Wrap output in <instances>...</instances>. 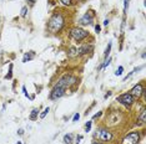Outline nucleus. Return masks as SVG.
<instances>
[{
    "mask_svg": "<svg viewBox=\"0 0 146 144\" xmlns=\"http://www.w3.org/2000/svg\"><path fill=\"white\" fill-rule=\"evenodd\" d=\"M91 124H93V122H88V123L85 124V132H90V129H91Z\"/></svg>",
    "mask_w": 146,
    "mask_h": 144,
    "instance_id": "obj_20",
    "label": "nucleus"
},
{
    "mask_svg": "<svg viewBox=\"0 0 146 144\" xmlns=\"http://www.w3.org/2000/svg\"><path fill=\"white\" fill-rule=\"evenodd\" d=\"M38 116H39V109H38V108H34V109L31 111V113H30L29 118H30L31 120H35V119L38 118Z\"/></svg>",
    "mask_w": 146,
    "mask_h": 144,
    "instance_id": "obj_14",
    "label": "nucleus"
},
{
    "mask_svg": "<svg viewBox=\"0 0 146 144\" xmlns=\"http://www.w3.org/2000/svg\"><path fill=\"white\" fill-rule=\"evenodd\" d=\"M101 114H102L101 112H99V113H96V114H94V119H95V118H99V117H100Z\"/></svg>",
    "mask_w": 146,
    "mask_h": 144,
    "instance_id": "obj_28",
    "label": "nucleus"
},
{
    "mask_svg": "<svg viewBox=\"0 0 146 144\" xmlns=\"http://www.w3.org/2000/svg\"><path fill=\"white\" fill-rule=\"evenodd\" d=\"M76 81H78L76 77L71 76V75H65V76H62V77L59 80V82L56 83V86L62 87V88H67V87H70V86H72V85H75Z\"/></svg>",
    "mask_w": 146,
    "mask_h": 144,
    "instance_id": "obj_3",
    "label": "nucleus"
},
{
    "mask_svg": "<svg viewBox=\"0 0 146 144\" xmlns=\"http://www.w3.org/2000/svg\"><path fill=\"white\" fill-rule=\"evenodd\" d=\"M127 6H129V0H124V11H125V14H126Z\"/></svg>",
    "mask_w": 146,
    "mask_h": 144,
    "instance_id": "obj_24",
    "label": "nucleus"
},
{
    "mask_svg": "<svg viewBox=\"0 0 146 144\" xmlns=\"http://www.w3.org/2000/svg\"><path fill=\"white\" fill-rule=\"evenodd\" d=\"M28 13H29L28 8H26V6H23V9H21V16H23V18H26V16H28Z\"/></svg>",
    "mask_w": 146,
    "mask_h": 144,
    "instance_id": "obj_18",
    "label": "nucleus"
},
{
    "mask_svg": "<svg viewBox=\"0 0 146 144\" xmlns=\"http://www.w3.org/2000/svg\"><path fill=\"white\" fill-rule=\"evenodd\" d=\"M67 55H69V57H75V56H78V48H76V47H70Z\"/></svg>",
    "mask_w": 146,
    "mask_h": 144,
    "instance_id": "obj_15",
    "label": "nucleus"
},
{
    "mask_svg": "<svg viewBox=\"0 0 146 144\" xmlns=\"http://www.w3.org/2000/svg\"><path fill=\"white\" fill-rule=\"evenodd\" d=\"M111 96V92H107L106 95H105V98H107V97H110Z\"/></svg>",
    "mask_w": 146,
    "mask_h": 144,
    "instance_id": "obj_31",
    "label": "nucleus"
},
{
    "mask_svg": "<svg viewBox=\"0 0 146 144\" xmlns=\"http://www.w3.org/2000/svg\"><path fill=\"white\" fill-rule=\"evenodd\" d=\"M29 1H30L31 4H34V3H35V0H29Z\"/></svg>",
    "mask_w": 146,
    "mask_h": 144,
    "instance_id": "obj_33",
    "label": "nucleus"
},
{
    "mask_svg": "<svg viewBox=\"0 0 146 144\" xmlns=\"http://www.w3.org/2000/svg\"><path fill=\"white\" fill-rule=\"evenodd\" d=\"M34 57H35V52H34V51H30V52H28V53H25V55H24L23 62H28V61L33 60Z\"/></svg>",
    "mask_w": 146,
    "mask_h": 144,
    "instance_id": "obj_12",
    "label": "nucleus"
},
{
    "mask_svg": "<svg viewBox=\"0 0 146 144\" xmlns=\"http://www.w3.org/2000/svg\"><path fill=\"white\" fill-rule=\"evenodd\" d=\"M72 139H74V134L67 133V134H65V135H64L62 142H64L65 144H71V143H72Z\"/></svg>",
    "mask_w": 146,
    "mask_h": 144,
    "instance_id": "obj_11",
    "label": "nucleus"
},
{
    "mask_svg": "<svg viewBox=\"0 0 146 144\" xmlns=\"http://www.w3.org/2000/svg\"><path fill=\"white\" fill-rule=\"evenodd\" d=\"M93 50H94V46H93V45H83L81 47H79V50H78V55L83 56V55H86V53L91 52Z\"/></svg>",
    "mask_w": 146,
    "mask_h": 144,
    "instance_id": "obj_10",
    "label": "nucleus"
},
{
    "mask_svg": "<svg viewBox=\"0 0 146 144\" xmlns=\"http://www.w3.org/2000/svg\"><path fill=\"white\" fill-rule=\"evenodd\" d=\"M60 3H61L62 5L69 6V5H71V0H60Z\"/></svg>",
    "mask_w": 146,
    "mask_h": 144,
    "instance_id": "obj_21",
    "label": "nucleus"
},
{
    "mask_svg": "<svg viewBox=\"0 0 146 144\" xmlns=\"http://www.w3.org/2000/svg\"><path fill=\"white\" fill-rule=\"evenodd\" d=\"M11 71H13V65H10V66H9V73L5 76V78H11V75H13V73H11Z\"/></svg>",
    "mask_w": 146,
    "mask_h": 144,
    "instance_id": "obj_22",
    "label": "nucleus"
},
{
    "mask_svg": "<svg viewBox=\"0 0 146 144\" xmlns=\"http://www.w3.org/2000/svg\"><path fill=\"white\" fill-rule=\"evenodd\" d=\"M100 30H101V26H100L99 24H97V25H95V32H96V34H99V32H100Z\"/></svg>",
    "mask_w": 146,
    "mask_h": 144,
    "instance_id": "obj_26",
    "label": "nucleus"
},
{
    "mask_svg": "<svg viewBox=\"0 0 146 144\" xmlns=\"http://www.w3.org/2000/svg\"><path fill=\"white\" fill-rule=\"evenodd\" d=\"M64 23H65V20H64L61 14H54L50 18V20H49L48 29H49L50 32H57V31H60L62 29Z\"/></svg>",
    "mask_w": 146,
    "mask_h": 144,
    "instance_id": "obj_1",
    "label": "nucleus"
},
{
    "mask_svg": "<svg viewBox=\"0 0 146 144\" xmlns=\"http://www.w3.org/2000/svg\"><path fill=\"white\" fill-rule=\"evenodd\" d=\"M79 119H80V114L76 113V114L74 116V118H72V122H76V120H79Z\"/></svg>",
    "mask_w": 146,
    "mask_h": 144,
    "instance_id": "obj_25",
    "label": "nucleus"
},
{
    "mask_svg": "<svg viewBox=\"0 0 146 144\" xmlns=\"http://www.w3.org/2000/svg\"><path fill=\"white\" fill-rule=\"evenodd\" d=\"M111 46H112V44H111V42H109V45H107V47H106V50H105V58H107V56L110 55V51H111Z\"/></svg>",
    "mask_w": 146,
    "mask_h": 144,
    "instance_id": "obj_16",
    "label": "nucleus"
},
{
    "mask_svg": "<svg viewBox=\"0 0 146 144\" xmlns=\"http://www.w3.org/2000/svg\"><path fill=\"white\" fill-rule=\"evenodd\" d=\"M116 101H117L119 103H121L122 106H125V107H130L131 104H134L135 98L131 96V93H130V92H127V93H122V95H120V96L116 98Z\"/></svg>",
    "mask_w": 146,
    "mask_h": 144,
    "instance_id": "obj_4",
    "label": "nucleus"
},
{
    "mask_svg": "<svg viewBox=\"0 0 146 144\" xmlns=\"http://www.w3.org/2000/svg\"><path fill=\"white\" fill-rule=\"evenodd\" d=\"M18 134H19V135H23V134H24V129H19V130H18Z\"/></svg>",
    "mask_w": 146,
    "mask_h": 144,
    "instance_id": "obj_29",
    "label": "nucleus"
},
{
    "mask_svg": "<svg viewBox=\"0 0 146 144\" xmlns=\"http://www.w3.org/2000/svg\"><path fill=\"white\" fill-rule=\"evenodd\" d=\"M130 93H131V96H132L134 98H140V97L145 93V90H144L142 83H137L136 86H134V88L130 91Z\"/></svg>",
    "mask_w": 146,
    "mask_h": 144,
    "instance_id": "obj_8",
    "label": "nucleus"
},
{
    "mask_svg": "<svg viewBox=\"0 0 146 144\" xmlns=\"http://www.w3.org/2000/svg\"><path fill=\"white\" fill-rule=\"evenodd\" d=\"M81 139H83V135H78V137H76V142H75V143H76V144H80V140H81Z\"/></svg>",
    "mask_w": 146,
    "mask_h": 144,
    "instance_id": "obj_27",
    "label": "nucleus"
},
{
    "mask_svg": "<svg viewBox=\"0 0 146 144\" xmlns=\"http://www.w3.org/2000/svg\"><path fill=\"white\" fill-rule=\"evenodd\" d=\"M95 137H97V139H100L101 142H110L112 139L111 132H109L106 128H99L95 133Z\"/></svg>",
    "mask_w": 146,
    "mask_h": 144,
    "instance_id": "obj_6",
    "label": "nucleus"
},
{
    "mask_svg": "<svg viewBox=\"0 0 146 144\" xmlns=\"http://www.w3.org/2000/svg\"><path fill=\"white\" fill-rule=\"evenodd\" d=\"M137 120H139L141 124H144V123L146 122V109H145V108L141 111V113H140V116H139Z\"/></svg>",
    "mask_w": 146,
    "mask_h": 144,
    "instance_id": "obj_13",
    "label": "nucleus"
},
{
    "mask_svg": "<svg viewBox=\"0 0 146 144\" xmlns=\"http://www.w3.org/2000/svg\"><path fill=\"white\" fill-rule=\"evenodd\" d=\"M122 71H124V67L120 66V67L117 68V71L115 72V76H121V75H122Z\"/></svg>",
    "mask_w": 146,
    "mask_h": 144,
    "instance_id": "obj_19",
    "label": "nucleus"
},
{
    "mask_svg": "<svg viewBox=\"0 0 146 144\" xmlns=\"http://www.w3.org/2000/svg\"><path fill=\"white\" fill-rule=\"evenodd\" d=\"M70 36L74 39L75 41H83L84 39H86L89 36V32L81 27H74L70 31Z\"/></svg>",
    "mask_w": 146,
    "mask_h": 144,
    "instance_id": "obj_2",
    "label": "nucleus"
},
{
    "mask_svg": "<svg viewBox=\"0 0 146 144\" xmlns=\"http://www.w3.org/2000/svg\"><path fill=\"white\" fill-rule=\"evenodd\" d=\"M93 144H101L100 142H93Z\"/></svg>",
    "mask_w": 146,
    "mask_h": 144,
    "instance_id": "obj_32",
    "label": "nucleus"
},
{
    "mask_svg": "<svg viewBox=\"0 0 146 144\" xmlns=\"http://www.w3.org/2000/svg\"><path fill=\"white\" fill-rule=\"evenodd\" d=\"M93 20H94V18H93L91 13H86V14L79 20V23H80L81 25H91V24H93Z\"/></svg>",
    "mask_w": 146,
    "mask_h": 144,
    "instance_id": "obj_9",
    "label": "nucleus"
},
{
    "mask_svg": "<svg viewBox=\"0 0 146 144\" xmlns=\"http://www.w3.org/2000/svg\"><path fill=\"white\" fill-rule=\"evenodd\" d=\"M140 142V133L139 132H131L127 135L124 137L121 144H137Z\"/></svg>",
    "mask_w": 146,
    "mask_h": 144,
    "instance_id": "obj_5",
    "label": "nucleus"
},
{
    "mask_svg": "<svg viewBox=\"0 0 146 144\" xmlns=\"http://www.w3.org/2000/svg\"><path fill=\"white\" fill-rule=\"evenodd\" d=\"M49 112H50V108H49V107H46V108H45V109L43 111V113L40 114V118H41V119H44V118L46 117V114H48Z\"/></svg>",
    "mask_w": 146,
    "mask_h": 144,
    "instance_id": "obj_17",
    "label": "nucleus"
},
{
    "mask_svg": "<svg viewBox=\"0 0 146 144\" xmlns=\"http://www.w3.org/2000/svg\"><path fill=\"white\" fill-rule=\"evenodd\" d=\"M65 95V88H62V87H59V86H54V88L51 90V92H50V98L51 99H57V98H60V97H62Z\"/></svg>",
    "mask_w": 146,
    "mask_h": 144,
    "instance_id": "obj_7",
    "label": "nucleus"
},
{
    "mask_svg": "<svg viewBox=\"0 0 146 144\" xmlns=\"http://www.w3.org/2000/svg\"><path fill=\"white\" fill-rule=\"evenodd\" d=\"M110 62H111V58L109 57V58H106V60H105V63H104V65H102L101 67H104V68H106V67H107V66L110 65Z\"/></svg>",
    "mask_w": 146,
    "mask_h": 144,
    "instance_id": "obj_23",
    "label": "nucleus"
},
{
    "mask_svg": "<svg viewBox=\"0 0 146 144\" xmlns=\"http://www.w3.org/2000/svg\"><path fill=\"white\" fill-rule=\"evenodd\" d=\"M104 25H105V26H107V25H109V19H106V20L104 21Z\"/></svg>",
    "mask_w": 146,
    "mask_h": 144,
    "instance_id": "obj_30",
    "label": "nucleus"
}]
</instances>
